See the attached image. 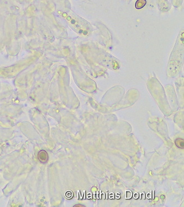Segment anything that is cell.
<instances>
[{
	"mask_svg": "<svg viewBox=\"0 0 184 207\" xmlns=\"http://www.w3.org/2000/svg\"><path fill=\"white\" fill-rule=\"evenodd\" d=\"M39 160L42 164H46L48 160V155L45 150H41L38 155Z\"/></svg>",
	"mask_w": 184,
	"mask_h": 207,
	"instance_id": "obj_1",
	"label": "cell"
},
{
	"mask_svg": "<svg viewBox=\"0 0 184 207\" xmlns=\"http://www.w3.org/2000/svg\"><path fill=\"white\" fill-rule=\"evenodd\" d=\"M146 0H138L136 3V7L137 9H141L146 5Z\"/></svg>",
	"mask_w": 184,
	"mask_h": 207,
	"instance_id": "obj_2",
	"label": "cell"
},
{
	"mask_svg": "<svg viewBox=\"0 0 184 207\" xmlns=\"http://www.w3.org/2000/svg\"><path fill=\"white\" fill-rule=\"evenodd\" d=\"M66 197H68V198H71L72 196V193L71 192H68L66 193V194H65Z\"/></svg>",
	"mask_w": 184,
	"mask_h": 207,
	"instance_id": "obj_3",
	"label": "cell"
}]
</instances>
